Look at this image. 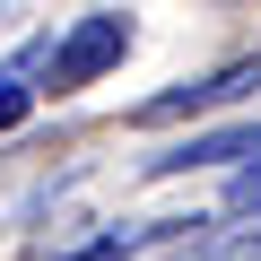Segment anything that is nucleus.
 <instances>
[{"instance_id":"obj_1","label":"nucleus","mask_w":261,"mask_h":261,"mask_svg":"<svg viewBox=\"0 0 261 261\" xmlns=\"http://www.w3.org/2000/svg\"><path fill=\"white\" fill-rule=\"evenodd\" d=\"M130 53V18H79L70 35H61V53H53V70H44V87L53 96H70V87H87V79H105L113 61Z\"/></svg>"},{"instance_id":"obj_2","label":"nucleus","mask_w":261,"mask_h":261,"mask_svg":"<svg viewBox=\"0 0 261 261\" xmlns=\"http://www.w3.org/2000/svg\"><path fill=\"white\" fill-rule=\"evenodd\" d=\"M261 79V61H226V70H209V79H183V87H166V96H148L140 105V122H174V113H209V105H226V96H244Z\"/></svg>"},{"instance_id":"obj_3","label":"nucleus","mask_w":261,"mask_h":261,"mask_svg":"<svg viewBox=\"0 0 261 261\" xmlns=\"http://www.w3.org/2000/svg\"><path fill=\"white\" fill-rule=\"evenodd\" d=\"M226 157H261V122H235V130H209V140H183V148L148 157V174H192V166H226Z\"/></svg>"},{"instance_id":"obj_4","label":"nucleus","mask_w":261,"mask_h":261,"mask_svg":"<svg viewBox=\"0 0 261 261\" xmlns=\"http://www.w3.org/2000/svg\"><path fill=\"white\" fill-rule=\"evenodd\" d=\"M226 209H235V218H261V157H252V166L226 183Z\"/></svg>"},{"instance_id":"obj_5","label":"nucleus","mask_w":261,"mask_h":261,"mask_svg":"<svg viewBox=\"0 0 261 261\" xmlns=\"http://www.w3.org/2000/svg\"><path fill=\"white\" fill-rule=\"evenodd\" d=\"M27 105H35V87H18V79H0V130H18V122H27Z\"/></svg>"}]
</instances>
